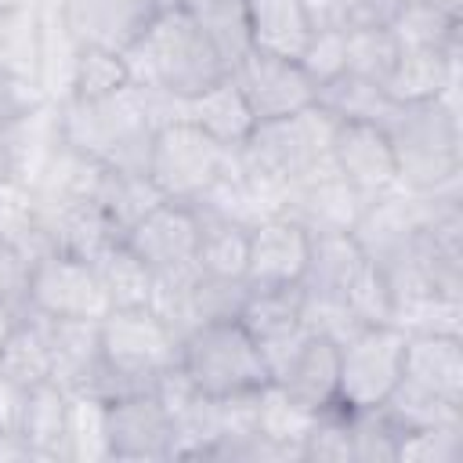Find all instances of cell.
Masks as SVG:
<instances>
[{
    "label": "cell",
    "instance_id": "4316f807",
    "mask_svg": "<svg viewBox=\"0 0 463 463\" xmlns=\"http://www.w3.org/2000/svg\"><path fill=\"white\" fill-rule=\"evenodd\" d=\"M315 409H307L304 402H297L282 383L268 380L257 391V434L268 438L271 445L286 449L293 463H300V441L315 423Z\"/></svg>",
    "mask_w": 463,
    "mask_h": 463
},
{
    "label": "cell",
    "instance_id": "9c48e42d",
    "mask_svg": "<svg viewBox=\"0 0 463 463\" xmlns=\"http://www.w3.org/2000/svg\"><path fill=\"white\" fill-rule=\"evenodd\" d=\"M123 242L152 268V279H195V242H199V213L192 203L163 199L152 206Z\"/></svg>",
    "mask_w": 463,
    "mask_h": 463
},
{
    "label": "cell",
    "instance_id": "cb8c5ba5",
    "mask_svg": "<svg viewBox=\"0 0 463 463\" xmlns=\"http://www.w3.org/2000/svg\"><path fill=\"white\" fill-rule=\"evenodd\" d=\"M246 18L253 51L279 58H300L315 33L300 0H246Z\"/></svg>",
    "mask_w": 463,
    "mask_h": 463
},
{
    "label": "cell",
    "instance_id": "5bb4252c",
    "mask_svg": "<svg viewBox=\"0 0 463 463\" xmlns=\"http://www.w3.org/2000/svg\"><path fill=\"white\" fill-rule=\"evenodd\" d=\"M459 47H402L383 90L394 105L445 101L459 112Z\"/></svg>",
    "mask_w": 463,
    "mask_h": 463
},
{
    "label": "cell",
    "instance_id": "7c38bea8",
    "mask_svg": "<svg viewBox=\"0 0 463 463\" xmlns=\"http://www.w3.org/2000/svg\"><path fill=\"white\" fill-rule=\"evenodd\" d=\"M232 76L242 87L257 123L297 116L307 105H315V94H318V87L311 83V76L300 69L297 58H279V54H264V51H250L232 69Z\"/></svg>",
    "mask_w": 463,
    "mask_h": 463
},
{
    "label": "cell",
    "instance_id": "e575fe53",
    "mask_svg": "<svg viewBox=\"0 0 463 463\" xmlns=\"http://www.w3.org/2000/svg\"><path fill=\"white\" fill-rule=\"evenodd\" d=\"M391 33L402 47H459L463 43V18H452L427 0L402 4L391 18Z\"/></svg>",
    "mask_w": 463,
    "mask_h": 463
},
{
    "label": "cell",
    "instance_id": "83f0119b",
    "mask_svg": "<svg viewBox=\"0 0 463 463\" xmlns=\"http://www.w3.org/2000/svg\"><path fill=\"white\" fill-rule=\"evenodd\" d=\"M0 235L14 242L29 264L51 250L43 224H40V199L36 188L22 177H0Z\"/></svg>",
    "mask_w": 463,
    "mask_h": 463
},
{
    "label": "cell",
    "instance_id": "8fae6325",
    "mask_svg": "<svg viewBox=\"0 0 463 463\" xmlns=\"http://www.w3.org/2000/svg\"><path fill=\"white\" fill-rule=\"evenodd\" d=\"M329 163L365 199L398 188V159H394V145L383 123L336 119V130L329 141Z\"/></svg>",
    "mask_w": 463,
    "mask_h": 463
},
{
    "label": "cell",
    "instance_id": "3957f363",
    "mask_svg": "<svg viewBox=\"0 0 463 463\" xmlns=\"http://www.w3.org/2000/svg\"><path fill=\"white\" fill-rule=\"evenodd\" d=\"M152 130L156 119L141 87H127L101 101H58V137L123 174H145Z\"/></svg>",
    "mask_w": 463,
    "mask_h": 463
},
{
    "label": "cell",
    "instance_id": "d6a6232c",
    "mask_svg": "<svg viewBox=\"0 0 463 463\" xmlns=\"http://www.w3.org/2000/svg\"><path fill=\"white\" fill-rule=\"evenodd\" d=\"M315 101L336 119H373V123H387V116L398 109L380 83L362 80L354 72H340L336 80L322 83Z\"/></svg>",
    "mask_w": 463,
    "mask_h": 463
},
{
    "label": "cell",
    "instance_id": "ab89813d",
    "mask_svg": "<svg viewBox=\"0 0 463 463\" xmlns=\"http://www.w3.org/2000/svg\"><path fill=\"white\" fill-rule=\"evenodd\" d=\"M398 463H463V420L405 430L398 438Z\"/></svg>",
    "mask_w": 463,
    "mask_h": 463
},
{
    "label": "cell",
    "instance_id": "44dd1931",
    "mask_svg": "<svg viewBox=\"0 0 463 463\" xmlns=\"http://www.w3.org/2000/svg\"><path fill=\"white\" fill-rule=\"evenodd\" d=\"M336 376H340V344L329 336L307 333L304 344L275 376V383H282L307 409L322 412L336 405Z\"/></svg>",
    "mask_w": 463,
    "mask_h": 463
},
{
    "label": "cell",
    "instance_id": "d6986e66",
    "mask_svg": "<svg viewBox=\"0 0 463 463\" xmlns=\"http://www.w3.org/2000/svg\"><path fill=\"white\" fill-rule=\"evenodd\" d=\"M18 438L29 452V463H65V441H69V391L54 380H43L36 387H25L22 416H18Z\"/></svg>",
    "mask_w": 463,
    "mask_h": 463
},
{
    "label": "cell",
    "instance_id": "603a6c76",
    "mask_svg": "<svg viewBox=\"0 0 463 463\" xmlns=\"http://www.w3.org/2000/svg\"><path fill=\"white\" fill-rule=\"evenodd\" d=\"M300 307H304L300 282L297 286H250L235 322L257 340V347H268L304 329Z\"/></svg>",
    "mask_w": 463,
    "mask_h": 463
},
{
    "label": "cell",
    "instance_id": "8d00e7d4",
    "mask_svg": "<svg viewBox=\"0 0 463 463\" xmlns=\"http://www.w3.org/2000/svg\"><path fill=\"white\" fill-rule=\"evenodd\" d=\"M383 416L405 434V430H420V427H434V423H456L463 420V405H452L409 380H398V387L387 394V402L380 405Z\"/></svg>",
    "mask_w": 463,
    "mask_h": 463
},
{
    "label": "cell",
    "instance_id": "4dcf8cb0",
    "mask_svg": "<svg viewBox=\"0 0 463 463\" xmlns=\"http://www.w3.org/2000/svg\"><path fill=\"white\" fill-rule=\"evenodd\" d=\"M192 14L203 25V33L213 43V51L221 54V61L228 65V72L253 51L246 0H195Z\"/></svg>",
    "mask_w": 463,
    "mask_h": 463
},
{
    "label": "cell",
    "instance_id": "60d3db41",
    "mask_svg": "<svg viewBox=\"0 0 463 463\" xmlns=\"http://www.w3.org/2000/svg\"><path fill=\"white\" fill-rule=\"evenodd\" d=\"M344 300L351 304V311L358 315L362 326H380V322H394V297L391 286L383 279V271L365 257V264L358 268V275L347 282Z\"/></svg>",
    "mask_w": 463,
    "mask_h": 463
},
{
    "label": "cell",
    "instance_id": "b9f144b4",
    "mask_svg": "<svg viewBox=\"0 0 463 463\" xmlns=\"http://www.w3.org/2000/svg\"><path fill=\"white\" fill-rule=\"evenodd\" d=\"M351 438H354V463H398L402 430L383 416V409L351 412Z\"/></svg>",
    "mask_w": 463,
    "mask_h": 463
},
{
    "label": "cell",
    "instance_id": "277c9868",
    "mask_svg": "<svg viewBox=\"0 0 463 463\" xmlns=\"http://www.w3.org/2000/svg\"><path fill=\"white\" fill-rule=\"evenodd\" d=\"M387 134L398 159V188L441 192L463 177V116L445 101L398 105L387 116Z\"/></svg>",
    "mask_w": 463,
    "mask_h": 463
},
{
    "label": "cell",
    "instance_id": "2e32d148",
    "mask_svg": "<svg viewBox=\"0 0 463 463\" xmlns=\"http://www.w3.org/2000/svg\"><path fill=\"white\" fill-rule=\"evenodd\" d=\"M58 7L76 43L127 51L163 4L159 0H58Z\"/></svg>",
    "mask_w": 463,
    "mask_h": 463
},
{
    "label": "cell",
    "instance_id": "ffe728a7",
    "mask_svg": "<svg viewBox=\"0 0 463 463\" xmlns=\"http://www.w3.org/2000/svg\"><path fill=\"white\" fill-rule=\"evenodd\" d=\"M43 318V315H40ZM51 347V380L65 391H87L101 369V329L94 318H43Z\"/></svg>",
    "mask_w": 463,
    "mask_h": 463
},
{
    "label": "cell",
    "instance_id": "ee69618b",
    "mask_svg": "<svg viewBox=\"0 0 463 463\" xmlns=\"http://www.w3.org/2000/svg\"><path fill=\"white\" fill-rule=\"evenodd\" d=\"M43 105H47V98L33 80L0 69V130L18 123V119H25V116H33Z\"/></svg>",
    "mask_w": 463,
    "mask_h": 463
},
{
    "label": "cell",
    "instance_id": "ba28073f",
    "mask_svg": "<svg viewBox=\"0 0 463 463\" xmlns=\"http://www.w3.org/2000/svg\"><path fill=\"white\" fill-rule=\"evenodd\" d=\"M109 307H112V300L105 293V282H101L94 260H83L65 250H47L29 264L22 311H33L43 318L101 322L109 315Z\"/></svg>",
    "mask_w": 463,
    "mask_h": 463
},
{
    "label": "cell",
    "instance_id": "52a82bcc",
    "mask_svg": "<svg viewBox=\"0 0 463 463\" xmlns=\"http://www.w3.org/2000/svg\"><path fill=\"white\" fill-rule=\"evenodd\" d=\"M405 362V329L394 322L362 326L340 344V376L336 405L347 412L380 409L402 380Z\"/></svg>",
    "mask_w": 463,
    "mask_h": 463
},
{
    "label": "cell",
    "instance_id": "484cf974",
    "mask_svg": "<svg viewBox=\"0 0 463 463\" xmlns=\"http://www.w3.org/2000/svg\"><path fill=\"white\" fill-rule=\"evenodd\" d=\"M362 264L365 253L351 232H311V250L300 286L311 293H344Z\"/></svg>",
    "mask_w": 463,
    "mask_h": 463
},
{
    "label": "cell",
    "instance_id": "681fc988",
    "mask_svg": "<svg viewBox=\"0 0 463 463\" xmlns=\"http://www.w3.org/2000/svg\"><path fill=\"white\" fill-rule=\"evenodd\" d=\"M394 4H398V7H402V4H412V0H394Z\"/></svg>",
    "mask_w": 463,
    "mask_h": 463
},
{
    "label": "cell",
    "instance_id": "8992f818",
    "mask_svg": "<svg viewBox=\"0 0 463 463\" xmlns=\"http://www.w3.org/2000/svg\"><path fill=\"white\" fill-rule=\"evenodd\" d=\"M228 156H232V148L217 145L192 119L181 116V119H166L152 130L145 174L159 188L163 199L199 203L206 195V188L228 166Z\"/></svg>",
    "mask_w": 463,
    "mask_h": 463
},
{
    "label": "cell",
    "instance_id": "f35d334b",
    "mask_svg": "<svg viewBox=\"0 0 463 463\" xmlns=\"http://www.w3.org/2000/svg\"><path fill=\"white\" fill-rule=\"evenodd\" d=\"M300 463H354L351 412L333 405L322 409L300 441Z\"/></svg>",
    "mask_w": 463,
    "mask_h": 463
},
{
    "label": "cell",
    "instance_id": "1f68e13d",
    "mask_svg": "<svg viewBox=\"0 0 463 463\" xmlns=\"http://www.w3.org/2000/svg\"><path fill=\"white\" fill-rule=\"evenodd\" d=\"M127 87H134V83H130V69H127L123 51L98 47V43H80L76 65H72L69 98H76V101H101V98H112V94H119Z\"/></svg>",
    "mask_w": 463,
    "mask_h": 463
},
{
    "label": "cell",
    "instance_id": "bcb514c9",
    "mask_svg": "<svg viewBox=\"0 0 463 463\" xmlns=\"http://www.w3.org/2000/svg\"><path fill=\"white\" fill-rule=\"evenodd\" d=\"M22 402H25V387H18L0 373V434H18Z\"/></svg>",
    "mask_w": 463,
    "mask_h": 463
},
{
    "label": "cell",
    "instance_id": "74e56055",
    "mask_svg": "<svg viewBox=\"0 0 463 463\" xmlns=\"http://www.w3.org/2000/svg\"><path fill=\"white\" fill-rule=\"evenodd\" d=\"M250 293L246 279H217V275H195L188 286V322H232L242 311V300Z\"/></svg>",
    "mask_w": 463,
    "mask_h": 463
},
{
    "label": "cell",
    "instance_id": "7a4b0ae2",
    "mask_svg": "<svg viewBox=\"0 0 463 463\" xmlns=\"http://www.w3.org/2000/svg\"><path fill=\"white\" fill-rule=\"evenodd\" d=\"M98 329H101V369L87 391L105 402L152 391L156 373H163L181 358V333L148 304L109 307Z\"/></svg>",
    "mask_w": 463,
    "mask_h": 463
},
{
    "label": "cell",
    "instance_id": "9a60e30c",
    "mask_svg": "<svg viewBox=\"0 0 463 463\" xmlns=\"http://www.w3.org/2000/svg\"><path fill=\"white\" fill-rule=\"evenodd\" d=\"M365 195L336 174L333 163L297 181L286 195L282 213L300 221L307 232H351L365 210Z\"/></svg>",
    "mask_w": 463,
    "mask_h": 463
},
{
    "label": "cell",
    "instance_id": "f1b7e54d",
    "mask_svg": "<svg viewBox=\"0 0 463 463\" xmlns=\"http://www.w3.org/2000/svg\"><path fill=\"white\" fill-rule=\"evenodd\" d=\"M0 373L14 380L18 387H36L51 380V347L43 333V318L33 311H22L18 326L11 329L7 344L0 347Z\"/></svg>",
    "mask_w": 463,
    "mask_h": 463
},
{
    "label": "cell",
    "instance_id": "7bdbcfd3",
    "mask_svg": "<svg viewBox=\"0 0 463 463\" xmlns=\"http://www.w3.org/2000/svg\"><path fill=\"white\" fill-rule=\"evenodd\" d=\"M297 61L311 76L315 87L347 72V36H344V29H315Z\"/></svg>",
    "mask_w": 463,
    "mask_h": 463
},
{
    "label": "cell",
    "instance_id": "d4e9b609",
    "mask_svg": "<svg viewBox=\"0 0 463 463\" xmlns=\"http://www.w3.org/2000/svg\"><path fill=\"white\" fill-rule=\"evenodd\" d=\"M199 242H195V268L217 279H246L250 257V228L217 213L199 210Z\"/></svg>",
    "mask_w": 463,
    "mask_h": 463
},
{
    "label": "cell",
    "instance_id": "7402d4cb",
    "mask_svg": "<svg viewBox=\"0 0 463 463\" xmlns=\"http://www.w3.org/2000/svg\"><path fill=\"white\" fill-rule=\"evenodd\" d=\"M184 119H192L203 134H210L224 148H239L257 127V116L232 72L210 83L206 90L184 98Z\"/></svg>",
    "mask_w": 463,
    "mask_h": 463
},
{
    "label": "cell",
    "instance_id": "ac0fdd59",
    "mask_svg": "<svg viewBox=\"0 0 463 463\" xmlns=\"http://www.w3.org/2000/svg\"><path fill=\"white\" fill-rule=\"evenodd\" d=\"M402 380L463 405V336L456 333H405Z\"/></svg>",
    "mask_w": 463,
    "mask_h": 463
},
{
    "label": "cell",
    "instance_id": "d590c367",
    "mask_svg": "<svg viewBox=\"0 0 463 463\" xmlns=\"http://www.w3.org/2000/svg\"><path fill=\"white\" fill-rule=\"evenodd\" d=\"M344 36H347V72L383 87L402 54V43L391 33V25H347Z\"/></svg>",
    "mask_w": 463,
    "mask_h": 463
},
{
    "label": "cell",
    "instance_id": "e0dca14e",
    "mask_svg": "<svg viewBox=\"0 0 463 463\" xmlns=\"http://www.w3.org/2000/svg\"><path fill=\"white\" fill-rule=\"evenodd\" d=\"M40 224L51 250H65L83 260H98L112 242H119V228L98 199H40Z\"/></svg>",
    "mask_w": 463,
    "mask_h": 463
},
{
    "label": "cell",
    "instance_id": "f6af8a7d",
    "mask_svg": "<svg viewBox=\"0 0 463 463\" xmlns=\"http://www.w3.org/2000/svg\"><path fill=\"white\" fill-rule=\"evenodd\" d=\"M25 282H29V257H25L14 242H7V239L0 235V297L22 307V300H25Z\"/></svg>",
    "mask_w": 463,
    "mask_h": 463
},
{
    "label": "cell",
    "instance_id": "836d02e7",
    "mask_svg": "<svg viewBox=\"0 0 463 463\" xmlns=\"http://www.w3.org/2000/svg\"><path fill=\"white\" fill-rule=\"evenodd\" d=\"M101 282H105V293L112 300V307H137V304H148L152 300V268L119 239L112 242L98 260H94Z\"/></svg>",
    "mask_w": 463,
    "mask_h": 463
},
{
    "label": "cell",
    "instance_id": "30bf717a",
    "mask_svg": "<svg viewBox=\"0 0 463 463\" xmlns=\"http://www.w3.org/2000/svg\"><path fill=\"white\" fill-rule=\"evenodd\" d=\"M174 416L152 391L109 402V463H170Z\"/></svg>",
    "mask_w": 463,
    "mask_h": 463
},
{
    "label": "cell",
    "instance_id": "7dc6e473",
    "mask_svg": "<svg viewBox=\"0 0 463 463\" xmlns=\"http://www.w3.org/2000/svg\"><path fill=\"white\" fill-rule=\"evenodd\" d=\"M18 318H22V307L0 297V347L7 344V336H11V329L18 326Z\"/></svg>",
    "mask_w": 463,
    "mask_h": 463
},
{
    "label": "cell",
    "instance_id": "4fadbf2b",
    "mask_svg": "<svg viewBox=\"0 0 463 463\" xmlns=\"http://www.w3.org/2000/svg\"><path fill=\"white\" fill-rule=\"evenodd\" d=\"M311 232L286 217L271 213L250 228V257H246V282L250 286H297L307 268Z\"/></svg>",
    "mask_w": 463,
    "mask_h": 463
},
{
    "label": "cell",
    "instance_id": "f546056e",
    "mask_svg": "<svg viewBox=\"0 0 463 463\" xmlns=\"http://www.w3.org/2000/svg\"><path fill=\"white\" fill-rule=\"evenodd\" d=\"M65 463H109V402L90 391H69Z\"/></svg>",
    "mask_w": 463,
    "mask_h": 463
},
{
    "label": "cell",
    "instance_id": "c3c4849f",
    "mask_svg": "<svg viewBox=\"0 0 463 463\" xmlns=\"http://www.w3.org/2000/svg\"><path fill=\"white\" fill-rule=\"evenodd\" d=\"M159 4H163V7H166V4H184V7H192L195 0H159Z\"/></svg>",
    "mask_w": 463,
    "mask_h": 463
},
{
    "label": "cell",
    "instance_id": "6da1fadb",
    "mask_svg": "<svg viewBox=\"0 0 463 463\" xmlns=\"http://www.w3.org/2000/svg\"><path fill=\"white\" fill-rule=\"evenodd\" d=\"M123 58L134 87L170 98H192L228 76V65L184 4L159 7L145 33L123 51Z\"/></svg>",
    "mask_w": 463,
    "mask_h": 463
},
{
    "label": "cell",
    "instance_id": "5b68a950",
    "mask_svg": "<svg viewBox=\"0 0 463 463\" xmlns=\"http://www.w3.org/2000/svg\"><path fill=\"white\" fill-rule=\"evenodd\" d=\"M184 373L192 376L199 394L224 398L239 391H260L271 373L257 347V340L232 318V322H199L181 336Z\"/></svg>",
    "mask_w": 463,
    "mask_h": 463
}]
</instances>
